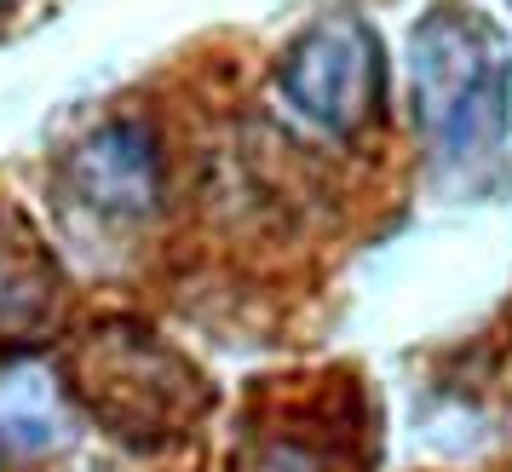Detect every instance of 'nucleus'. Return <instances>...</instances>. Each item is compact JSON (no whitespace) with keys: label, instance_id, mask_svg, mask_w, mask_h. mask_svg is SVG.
I'll return each mask as SVG.
<instances>
[{"label":"nucleus","instance_id":"nucleus-1","mask_svg":"<svg viewBox=\"0 0 512 472\" xmlns=\"http://www.w3.org/2000/svg\"><path fill=\"white\" fill-rule=\"evenodd\" d=\"M415 116L443 173H489L507 144V47L501 35L466 12L443 6L415 29L409 47Z\"/></svg>","mask_w":512,"mask_h":472},{"label":"nucleus","instance_id":"nucleus-2","mask_svg":"<svg viewBox=\"0 0 512 472\" xmlns=\"http://www.w3.org/2000/svg\"><path fill=\"white\" fill-rule=\"evenodd\" d=\"M282 93L311 116L323 133H357L380 104V52L374 35L351 18L311 29L300 47L282 58Z\"/></svg>","mask_w":512,"mask_h":472},{"label":"nucleus","instance_id":"nucleus-3","mask_svg":"<svg viewBox=\"0 0 512 472\" xmlns=\"http://www.w3.org/2000/svg\"><path fill=\"white\" fill-rule=\"evenodd\" d=\"M75 196L98 213L133 219L156 202V150L139 127H104L75 150Z\"/></svg>","mask_w":512,"mask_h":472}]
</instances>
